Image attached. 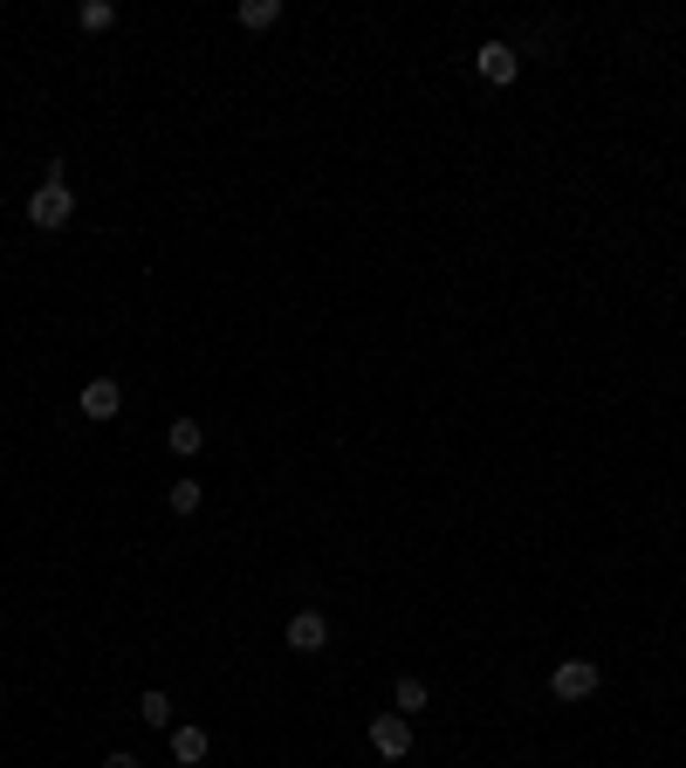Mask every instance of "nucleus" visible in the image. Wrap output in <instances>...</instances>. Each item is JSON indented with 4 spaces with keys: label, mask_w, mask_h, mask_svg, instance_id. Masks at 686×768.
Listing matches in <instances>:
<instances>
[{
    "label": "nucleus",
    "mask_w": 686,
    "mask_h": 768,
    "mask_svg": "<svg viewBox=\"0 0 686 768\" xmlns=\"http://www.w3.org/2000/svg\"><path fill=\"white\" fill-rule=\"evenodd\" d=\"M166 748H172V761H207V748H213V735L207 727H192V720H172V735H166Z\"/></svg>",
    "instance_id": "0eeeda50"
},
{
    "label": "nucleus",
    "mask_w": 686,
    "mask_h": 768,
    "mask_svg": "<svg viewBox=\"0 0 686 768\" xmlns=\"http://www.w3.org/2000/svg\"><path fill=\"white\" fill-rule=\"evenodd\" d=\"M474 69H480V83H515L521 56H515L508 42H480V49H474Z\"/></svg>",
    "instance_id": "39448f33"
},
{
    "label": "nucleus",
    "mask_w": 686,
    "mask_h": 768,
    "mask_svg": "<svg viewBox=\"0 0 686 768\" xmlns=\"http://www.w3.org/2000/svg\"><path fill=\"white\" fill-rule=\"evenodd\" d=\"M322 645H330V618H322L316 604L289 611V652H322Z\"/></svg>",
    "instance_id": "20e7f679"
},
{
    "label": "nucleus",
    "mask_w": 686,
    "mask_h": 768,
    "mask_svg": "<svg viewBox=\"0 0 686 768\" xmlns=\"http://www.w3.org/2000/svg\"><path fill=\"white\" fill-rule=\"evenodd\" d=\"M597 686H604L597 659H563V666L549 672V694H556V700H590Z\"/></svg>",
    "instance_id": "f03ea898"
},
{
    "label": "nucleus",
    "mask_w": 686,
    "mask_h": 768,
    "mask_svg": "<svg viewBox=\"0 0 686 768\" xmlns=\"http://www.w3.org/2000/svg\"><path fill=\"white\" fill-rule=\"evenodd\" d=\"M166 447H172L179 460H192L199 447H207V432H199V419H172V432H166Z\"/></svg>",
    "instance_id": "1a4fd4ad"
},
{
    "label": "nucleus",
    "mask_w": 686,
    "mask_h": 768,
    "mask_svg": "<svg viewBox=\"0 0 686 768\" xmlns=\"http://www.w3.org/2000/svg\"><path fill=\"white\" fill-rule=\"evenodd\" d=\"M76 21H83L90 34H103V28H117V8H110V0H83V8H76Z\"/></svg>",
    "instance_id": "ddd939ff"
},
{
    "label": "nucleus",
    "mask_w": 686,
    "mask_h": 768,
    "mask_svg": "<svg viewBox=\"0 0 686 768\" xmlns=\"http://www.w3.org/2000/svg\"><path fill=\"white\" fill-rule=\"evenodd\" d=\"M76 406H83V419H117V412H125V385H117V378H90Z\"/></svg>",
    "instance_id": "423d86ee"
},
{
    "label": "nucleus",
    "mask_w": 686,
    "mask_h": 768,
    "mask_svg": "<svg viewBox=\"0 0 686 768\" xmlns=\"http://www.w3.org/2000/svg\"><path fill=\"white\" fill-rule=\"evenodd\" d=\"M371 755L406 761V755H412V720H406V714H371Z\"/></svg>",
    "instance_id": "7ed1b4c3"
},
{
    "label": "nucleus",
    "mask_w": 686,
    "mask_h": 768,
    "mask_svg": "<svg viewBox=\"0 0 686 768\" xmlns=\"http://www.w3.org/2000/svg\"><path fill=\"white\" fill-rule=\"evenodd\" d=\"M103 768H138V755H125V748H117V755H103Z\"/></svg>",
    "instance_id": "4468645a"
},
{
    "label": "nucleus",
    "mask_w": 686,
    "mask_h": 768,
    "mask_svg": "<svg viewBox=\"0 0 686 768\" xmlns=\"http://www.w3.org/2000/svg\"><path fill=\"white\" fill-rule=\"evenodd\" d=\"M28 220L42 227V233H62L76 220V186L69 179H42V186L28 192Z\"/></svg>",
    "instance_id": "f257e3e1"
},
{
    "label": "nucleus",
    "mask_w": 686,
    "mask_h": 768,
    "mask_svg": "<svg viewBox=\"0 0 686 768\" xmlns=\"http://www.w3.org/2000/svg\"><path fill=\"white\" fill-rule=\"evenodd\" d=\"M233 21L261 34V28H275V21H281V0H240V8H233Z\"/></svg>",
    "instance_id": "6e6552de"
},
{
    "label": "nucleus",
    "mask_w": 686,
    "mask_h": 768,
    "mask_svg": "<svg viewBox=\"0 0 686 768\" xmlns=\"http://www.w3.org/2000/svg\"><path fill=\"white\" fill-rule=\"evenodd\" d=\"M199 501H207V488H199V480H172V488H166V508H172V515H192Z\"/></svg>",
    "instance_id": "f8f14e48"
},
{
    "label": "nucleus",
    "mask_w": 686,
    "mask_h": 768,
    "mask_svg": "<svg viewBox=\"0 0 686 768\" xmlns=\"http://www.w3.org/2000/svg\"><path fill=\"white\" fill-rule=\"evenodd\" d=\"M138 720H145V727H166V735H172V694H158V686H151V694L138 700Z\"/></svg>",
    "instance_id": "9b49d317"
},
{
    "label": "nucleus",
    "mask_w": 686,
    "mask_h": 768,
    "mask_svg": "<svg viewBox=\"0 0 686 768\" xmlns=\"http://www.w3.org/2000/svg\"><path fill=\"white\" fill-rule=\"evenodd\" d=\"M419 707H426V679L398 672V686H391V714H419Z\"/></svg>",
    "instance_id": "9d476101"
}]
</instances>
